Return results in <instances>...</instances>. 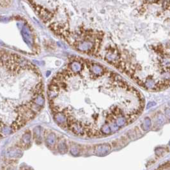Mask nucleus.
I'll return each mask as SVG.
<instances>
[{
  "label": "nucleus",
  "mask_w": 170,
  "mask_h": 170,
  "mask_svg": "<svg viewBox=\"0 0 170 170\" xmlns=\"http://www.w3.org/2000/svg\"><path fill=\"white\" fill-rule=\"evenodd\" d=\"M30 140H31V132L28 130L21 138V142H20L21 147L23 148H28L30 144Z\"/></svg>",
  "instance_id": "obj_2"
},
{
  "label": "nucleus",
  "mask_w": 170,
  "mask_h": 170,
  "mask_svg": "<svg viewBox=\"0 0 170 170\" xmlns=\"http://www.w3.org/2000/svg\"><path fill=\"white\" fill-rule=\"evenodd\" d=\"M56 140V138L55 134L52 132L49 133L45 138V143L49 148H53L55 145Z\"/></svg>",
  "instance_id": "obj_3"
},
{
  "label": "nucleus",
  "mask_w": 170,
  "mask_h": 170,
  "mask_svg": "<svg viewBox=\"0 0 170 170\" xmlns=\"http://www.w3.org/2000/svg\"><path fill=\"white\" fill-rule=\"evenodd\" d=\"M58 148L59 152L61 153H65L67 152V147L66 145V143L64 141H62V142H60L59 144V145L58 146Z\"/></svg>",
  "instance_id": "obj_4"
},
{
  "label": "nucleus",
  "mask_w": 170,
  "mask_h": 170,
  "mask_svg": "<svg viewBox=\"0 0 170 170\" xmlns=\"http://www.w3.org/2000/svg\"><path fill=\"white\" fill-rule=\"evenodd\" d=\"M111 146L109 143L97 144L94 148L95 154L98 156L106 155L111 151Z\"/></svg>",
  "instance_id": "obj_1"
}]
</instances>
